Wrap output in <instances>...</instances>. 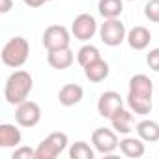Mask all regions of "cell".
<instances>
[{
  "label": "cell",
  "mask_w": 159,
  "mask_h": 159,
  "mask_svg": "<svg viewBox=\"0 0 159 159\" xmlns=\"http://www.w3.org/2000/svg\"><path fill=\"white\" fill-rule=\"evenodd\" d=\"M94 155L96 153H94L92 146L84 140H79V142L71 144V148H69V157L71 159H94Z\"/></svg>",
  "instance_id": "cell-22"
},
{
  "label": "cell",
  "mask_w": 159,
  "mask_h": 159,
  "mask_svg": "<svg viewBox=\"0 0 159 159\" xmlns=\"http://www.w3.org/2000/svg\"><path fill=\"white\" fill-rule=\"evenodd\" d=\"M135 129H137V135L144 142H157L159 140V124L155 120H140Z\"/></svg>",
  "instance_id": "cell-18"
},
{
  "label": "cell",
  "mask_w": 159,
  "mask_h": 159,
  "mask_svg": "<svg viewBox=\"0 0 159 159\" xmlns=\"http://www.w3.org/2000/svg\"><path fill=\"white\" fill-rule=\"evenodd\" d=\"M21 140L23 135L15 124H0V146L2 148H17Z\"/></svg>",
  "instance_id": "cell-12"
},
{
  "label": "cell",
  "mask_w": 159,
  "mask_h": 159,
  "mask_svg": "<svg viewBox=\"0 0 159 159\" xmlns=\"http://www.w3.org/2000/svg\"><path fill=\"white\" fill-rule=\"evenodd\" d=\"M83 96H84L83 86H79V84H64L60 88V92H58V101L64 107H73V105L83 101Z\"/></svg>",
  "instance_id": "cell-13"
},
{
  "label": "cell",
  "mask_w": 159,
  "mask_h": 159,
  "mask_svg": "<svg viewBox=\"0 0 159 159\" xmlns=\"http://www.w3.org/2000/svg\"><path fill=\"white\" fill-rule=\"evenodd\" d=\"M41 41H43V47H45L47 51L66 49V47H69V43H71V34H69V30H67L66 26H62V25H52V26L45 28Z\"/></svg>",
  "instance_id": "cell-5"
},
{
  "label": "cell",
  "mask_w": 159,
  "mask_h": 159,
  "mask_svg": "<svg viewBox=\"0 0 159 159\" xmlns=\"http://www.w3.org/2000/svg\"><path fill=\"white\" fill-rule=\"evenodd\" d=\"M109 71H111L109 64L103 58H99V60H96V62H92V64H88L84 67V77L90 83H101L109 77Z\"/></svg>",
  "instance_id": "cell-15"
},
{
  "label": "cell",
  "mask_w": 159,
  "mask_h": 159,
  "mask_svg": "<svg viewBox=\"0 0 159 159\" xmlns=\"http://www.w3.org/2000/svg\"><path fill=\"white\" fill-rule=\"evenodd\" d=\"M146 64L150 66L152 71H157V73H159V47L152 49V51L146 54Z\"/></svg>",
  "instance_id": "cell-25"
},
{
  "label": "cell",
  "mask_w": 159,
  "mask_h": 159,
  "mask_svg": "<svg viewBox=\"0 0 159 159\" xmlns=\"http://www.w3.org/2000/svg\"><path fill=\"white\" fill-rule=\"evenodd\" d=\"M101 58V52H99V49L96 47V45H92V43H86V45H83L81 49L77 51V62L81 64L83 67H86L88 64H92V62H96V60H99Z\"/></svg>",
  "instance_id": "cell-21"
},
{
  "label": "cell",
  "mask_w": 159,
  "mask_h": 159,
  "mask_svg": "<svg viewBox=\"0 0 159 159\" xmlns=\"http://www.w3.org/2000/svg\"><path fill=\"white\" fill-rule=\"evenodd\" d=\"M23 2L28 6V8H39V6H43L47 0H23Z\"/></svg>",
  "instance_id": "cell-27"
},
{
  "label": "cell",
  "mask_w": 159,
  "mask_h": 159,
  "mask_svg": "<svg viewBox=\"0 0 159 159\" xmlns=\"http://www.w3.org/2000/svg\"><path fill=\"white\" fill-rule=\"evenodd\" d=\"M11 6H13L11 0H0V11H2V13H8L11 10Z\"/></svg>",
  "instance_id": "cell-26"
},
{
  "label": "cell",
  "mask_w": 159,
  "mask_h": 159,
  "mask_svg": "<svg viewBox=\"0 0 159 159\" xmlns=\"http://www.w3.org/2000/svg\"><path fill=\"white\" fill-rule=\"evenodd\" d=\"M98 32V23H96V17L90 15V13H81L77 15L71 23V34L75 36V39L79 41H88L96 36Z\"/></svg>",
  "instance_id": "cell-7"
},
{
  "label": "cell",
  "mask_w": 159,
  "mask_h": 159,
  "mask_svg": "<svg viewBox=\"0 0 159 159\" xmlns=\"http://www.w3.org/2000/svg\"><path fill=\"white\" fill-rule=\"evenodd\" d=\"M133 111H125L122 109L120 112H116L112 118H111V124H112V129L116 133H122V135H129L133 129H131V124H133Z\"/></svg>",
  "instance_id": "cell-19"
},
{
  "label": "cell",
  "mask_w": 159,
  "mask_h": 159,
  "mask_svg": "<svg viewBox=\"0 0 159 159\" xmlns=\"http://www.w3.org/2000/svg\"><path fill=\"white\" fill-rule=\"evenodd\" d=\"M125 41L129 43L131 49H135V51H144V49L150 45V41H152V34H150V30H148L146 26H133V28L127 32Z\"/></svg>",
  "instance_id": "cell-11"
},
{
  "label": "cell",
  "mask_w": 159,
  "mask_h": 159,
  "mask_svg": "<svg viewBox=\"0 0 159 159\" xmlns=\"http://www.w3.org/2000/svg\"><path fill=\"white\" fill-rule=\"evenodd\" d=\"M41 120V109L36 101H23L15 109V122L21 127H36Z\"/></svg>",
  "instance_id": "cell-8"
},
{
  "label": "cell",
  "mask_w": 159,
  "mask_h": 159,
  "mask_svg": "<svg viewBox=\"0 0 159 159\" xmlns=\"http://www.w3.org/2000/svg\"><path fill=\"white\" fill-rule=\"evenodd\" d=\"M28 54H30V45L28 41L23 38V36H13L4 47H2V62L4 66L8 67H13V69H19L26 64L28 60Z\"/></svg>",
  "instance_id": "cell-2"
},
{
  "label": "cell",
  "mask_w": 159,
  "mask_h": 159,
  "mask_svg": "<svg viewBox=\"0 0 159 159\" xmlns=\"http://www.w3.org/2000/svg\"><path fill=\"white\" fill-rule=\"evenodd\" d=\"M99 38L105 45L109 47H118L120 43L125 41L127 30L125 25L120 19H105V23L99 26Z\"/></svg>",
  "instance_id": "cell-4"
},
{
  "label": "cell",
  "mask_w": 159,
  "mask_h": 159,
  "mask_svg": "<svg viewBox=\"0 0 159 159\" xmlns=\"http://www.w3.org/2000/svg\"><path fill=\"white\" fill-rule=\"evenodd\" d=\"M75 60V54L69 47L66 49H54V51H47V64L54 69H67Z\"/></svg>",
  "instance_id": "cell-10"
},
{
  "label": "cell",
  "mask_w": 159,
  "mask_h": 159,
  "mask_svg": "<svg viewBox=\"0 0 159 159\" xmlns=\"http://www.w3.org/2000/svg\"><path fill=\"white\" fill-rule=\"evenodd\" d=\"M124 109V98L114 92V90H109V92H103L98 99V112L99 116L103 118H112L116 112H120Z\"/></svg>",
  "instance_id": "cell-9"
},
{
  "label": "cell",
  "mask_w": 159,
  "mask_h": 159,
  "mask_svg": "<svg viewBox=\"0 0 159 159\" xmlns=\"http://www.w3.org/2000/svg\"><path fill=\"white\" fill-rule=\"evenodd\" d=\"M98 11L103 19H118L124 11V2L122 0H99Z\"/></svg>",
  "instance_id": "cell-20"
},
{
  "label": "cell",
  "mask_w": 159,
  "mask_h": 159,
  "mask_svg": "<svg viewBox=\"0 0 159 159\" xmlns=\"http://www.w3.org/2000/svg\"><path fill=\"white\" fill-rule=\"evenodd\" d=\"M129 2H135V0H129Z\"/></svg>",
  "instance_id": "cell-28"
},
{
  "label": "cell",
  "mask_w": 159,
  "mask_h": 159,
  "mask_svg": "<svg viewBox=\"0 0 159 159\" xmlns=\"http://www.w3.org/2000/svg\"><path fill=\"white\" fill-rule=\"evenodd\" d=\"M67 146V135L62 131L51 133L36 148V159H56Z\"/></svg>",
  "instance_id": "cell-3"
},
{
  "label": "cell",
  "mask_w": 159,
  "mask_h": 159,
  "mask_svg": "<svg viewBox=\"0 0 159 159\" xmlns=\"http://www.w3.org/2000/svg\"><path fill=\"white\" fill-rule=\"evenodd\" d=\"M127 105L135 114H150L152 112V96H139V94H131L127 92Z\"/></svg>",
  "instance_id": "cell-17"
},
{
  "label": "cell",
  "mask_w": 159,
  "mask_h": 159,
  "mask_svg": "<svg viewBox=\"0 0 159 159\" xmlns=\"http://www.w3.org/2000/svg\"><path fill=\"white\" fill-rule=\"evenodd\" d=\"M92 144H94L96 152H99L103 155H111L112 152H116V148H120L116 131L107 129V127H98L92 133Z\"/></svg>",
  "instance_id": "cell-6"
},
{
  "label": "cell",
  "mask_w": 159,
  "mask_h": 159,
  "mask_svg": "<svg viewBox=\"0 0 159 159\" xmlns=\"http://www.w3.org/2000/svg\"><path fill=\"white\" fill-rule=\"evenodd\" d=\"M34 88V79L25 69H15L4 84V98L10 105L17 107L19 103L26 101Z\"/></svg>",
  "instance_id": "cell-1"
},
{
  "label": "cell",
  "mask_w": 159,
  "mask_h": 159,
  "mask_svg": "<svg viewBox=\"0 0 159 159\" xmlns=\"http://www.w3.org/2000/svg\"><path fill=\"white\" fill-rule=\"evenodd\" d=\"M47 2H51V0H47Z\"/></svg>",
  "instance_id": "cell-29"
},
{
  "label": "cell",
  "mask_w": 159,
  "mask_h": 159,
  "mask_svg": "<svg viewBox=\"0 0 159 159\" xmlns=\"http://www.w3.org/2000/svg\"><path fill=\"white\" fill-rule=\"evenodd\" d=\"M129 92L131 94H139V96H152L153 94V83L144 73L133 75L129 79Z\"/></svg>",
  "instance_id": "cell-16"
},
{
  "label": "cell",
  "mask_w": 159,
  "mask_h": 159,
  "mask_svg": "<svg viewBox=\"0 0 159 159\" xmlns=\"http://www.w3.org/2000/svg\"><path fill=\"white\" fill-rule=\"evenodd\" d=\"M144 15L150 23H159V0H150L144 6Z\"/></svg>",
  "instance_id": "cell-23"
},
{
  "label": "cell",
  "mask_w": 159,
  "mask_h": 159,
  "mask_svg": "<svg viewBox=\"0 0 159 159\" xmlns=\"http://www.w3.org/2000/svg\"><path fill=\"white\" fill-rule=\"evenodd\" d=\"M11 159H36V150H32L30 146H17Z\"/></svg>",
  "instance_id": "cell-24"
},
{
  "label": "cell",
  "mask_w": 159,
  "mask_h": 159,
  "mask_svg": "<svg viewBox=\"0 0 159 159\" xmlns=\"http://www.w3.org/2000/svg\"><path fill=\"white\" fill-rule=\"evenodd\" d=\"M120 152L125 155V157H131V159H139L144 155L146 148H144V140L140 137H125L120 140Z\"/></svg>",
  "instance_id": "cell-14"
}]
</instances>
